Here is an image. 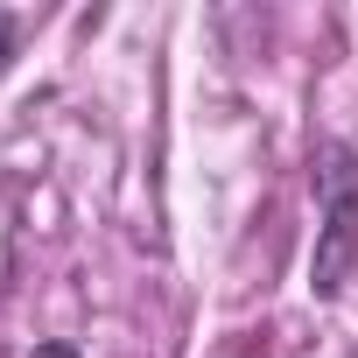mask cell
I'll return each mask as SVG.
<instances>
[{"instance_id": "7a4b0ae2", "label": "cell", "mask_w": 358, "mask_h": 358, "mask_svg": "<svg viewBox=\"0 0 358 358\" xmlns=\"http://www.w3.org/2000/svg\"><path fill=\"white\" fill-rule=\"evenodd\" d=\"M15 64V15H0V71Z\"/></svg>"}, {"instance_id": "3957f363", "label": "cell", "mask_w": 358, "mask_h": 358, "mask_svg": "<svg viewBox=\"0 0 358 358\" xmlns=\"http://www.w3.org/2000/svg\"><path fill=\"white\" fill-rule=\"evenodd\" d=\"M36 358H78V344H64V337H43V344H36Z\"/></svg>"}, {"instance_id": "6da1fadb", "label": "cell", "mask_w": 358, "mask_h": 358, "mask_svg": "<svg viewBox=\"0 0 358 358\" xmlns=\"http://www.w3.org/2000/svg\"><path fill=\"white\" fill-rule=\"evenodd\" d=\"M309 183H316V211H323V239H316L309 288H316V295H337V288L358 274V148L316 141Z\"/></svg>"}]
</instances>
